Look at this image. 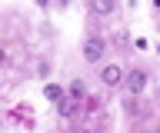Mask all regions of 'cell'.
Masks as SVG:
<instances>
[{
  "mask_svg": "<svg viewBox=\"0 0 160 133\" xmlns=\"http://www.w3.org/2000/svg\"><path fill=\"white\" fill-rule=\"evenodd\" d=\"M103 53H107V43L100 40V37H90V40L83 43V60H87V63H97Z\"/></svg>",
  "mask_w": 160,
  "mask_h": 133,
  "instance_id": "6da1fadb",
  "label": "cell"
},
{
  "mask_svg": "<svg viewBox=\"0 0 160 133\" xmlns=\"http://www.w3.org/2000/svg\"><path fill=\"white\" fill-rule=\"evenodd\" d=\"M100 80L107 83V87H117V83L123 80V70H120L117 63H107V67H103V70H100Z\"/></svg>",
  "mask_w": 160,
  "mask_h": 133,
  "instance_id": "7a4b0ae2",
  "label": "cell"
},
{
  "mask_svg": "<svg viewBox=\"0 0 160 133\" xmlns=\"http://www.w3.org/2000/svg\"><path fill=\"white\" fill-rule=\"evenodd\" d=\"M123 83H127V90H130V93H140L143 87H147V73H143V70H130Z\"/></svg>",
  "mask_w": 160,
  "mask_h": 133,
  "instance_id": "3957f363",
  "label": "cell"
},
{
  "mask_svg": "<svg viewBox=\"0 0 160 133\" xmlns=\"http://www.w3.org/2000/svg\"><path fill=\"white\" fill-rule=\"evenodd\" d=\"M43 97H47L50 103H63V90H60L57 83H47V87H43Z\"/></svg>",
  "mask_w": 160,
  "mask_h": 133,
  "instance_id": "277c9868",
  "label": "cell"
},
{
  "mask_svg": "<svg viewBox=\"0 0 160 133\" xmlns=\"http://www.w3.org/2000/svg\"><path fill=\"white\" fill-rule=\"evenodd\" d=\"M90 7H93V13H110L113 10V0H93Z\"/></svg>",
  "mask_w": 160,
  "mask_h": 133,
  "instance_id": "5b68a950",
  "label": "cell"
},
{
  "mask_svg": "<svg viewBox=\"0 0 160 133\" xmlns=\"http://www.w3.org/2000/svg\"><path fill=\"white\" fill-rule=\"evenodd\" d=\"M57 110H60V116H73V113H77V103H73V100H63Z\"/></svg>",
  "mask_w": 160,
  "mask_h": 133,
  "instance_id": "8992f818",
  "label": "cell"
},
{
  "mask_svg": "<svg viewBox=\"0 0 160 133\" xmlns=\"http://www.w3.org/2000/svg\"><path fill=\"white\" fill-rule=\"evenodd\" d=\"M70 100H73V103H77V100H83V83H70Z\"/></svg>",
  "mask_w": 160,
  "mask_h": 133,
  "instance_id": "52a82bcc",
  "label": "cell"
},
{
  "mask_svg": "<svg viewBox=\"0 0 160 133\" xmlns=\"http://www.w3.org/2000/svg\"><path fill=\"white\" fill-rule=\"evenodd\" d=\"M3 63H7V50H3V47H0V67H3Z\"/></svg>",
  "mask_w": 160,
  "mask_h": 133,
  "instance_id": "ba28073f",
  "label": "cell"
},
{
  "mask_svg": "<svg viewBox=\"0 0 160 133\" xmlns=\"http://www.w3.org/2000/svg\"><path fill=\"white\" fill-rule=\"evenodd\" d=\"M80 133H90V130H80Z\"/></svg>",
  "mask_w": 160,
  "mask_h": 133,
  "instance_id": "9c48e42d",
  "label": "cell"
}]
</instances>
